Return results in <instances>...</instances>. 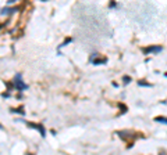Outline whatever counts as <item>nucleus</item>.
I'll use <instances>...</instances> for the list:
<instances>
[{"label":"nucleus","mask_w":167,"mask_h":155,"mask_svg":"<svg viewBox=\"0 0 167 155\" xmlns=\"http://www.w3.org/2000/svg\"><path fill=\"white\" fill-rule=\"evenodd\" d=\"M17 0H9V4H13V3H15Z\"/></svg>","instance_id":"ddd939ff"},{"label":"nucleus","mask_w":167,"mask_h":155,"mask_svg":"<svg viewBox=\"0 0 167 155\" xmlns=\"http://www.w3.org/2000/svg\"><path fill=\"white\" fill-rule=\"evenodd\" d=\"M18 11V7H4V9L0 10V14L2 15H10L13 13H17Z\"/></svg>","instance_id":"7ed1b4c3"},{"label":"nucleus","mask_w":167,"mask_h":155,"mask_svg":"<svg viewBox=\"0 0 167 155\" xmlns=\"http://www.w3.org/2000/svg\"><path fill=\"white\" fill-rule=\"evenodd\" d=\"M119 107L121 108V114H125V112H127V107H125L123 103H119Z\"/></svg>","instance_id":"9d476101"},{"label":"nucleus","mask_w":167,"mask_h":155,"mask_svg":"<svg viewBox=\"0 0 167 155\" xmlns=\"http://www.w3.org/2000/svg\"><path fill=\"white\" fill-rule=\"evenodd\" d=\"M0 129H3V125H0Z\"/></svg>","instance_id":"4468645a"},{"label":"nucleus","mask_w":167,"mask_h":155,"mask_svg":"<svg viewBox=\"0 0 167 155\" xmlns=\"http://www.w3.org/2000/svg\"><path fill=\"white\" fill-rule=\"evenodd\" d=\"M109 7H110V9H114V7H117V3H116L114 0H112V2L109 3Z\"/></svg>","instance_id":"f8f14e48"},{"label":"nucleus","mask_w":167,"mask_h":155,"mask_svg":"<svg viewBox=\"0 0 167 155\" xmlns=\"http://www.w3.org/2000/svg\"><path fill=\"white\" fill-rule=\"evenodd\" d=\"M131 82V78L130 76H123V83L124 85H128Z\"/></svg>","instance_id":"9b49d317"},{"label":"nucleus","mask_w":167,"mask_h":155,"mask_svg":"<svg viewBox=\"0 0 167 155\" xmlns=\"http://www.w3.org/2000/svg\"><path fill=\"white\" fill-rule=\"evenodd\" d=\"M164 76H166V78H167V72H166V74H164Z\"/></svg>","instance_id":"2eb2a0df"},{"label":"nucleus","mask_w":167,"mask_h":155,"mask_svg":"<svg viewBox=\"0 0 167 155\" xmlns=\"http://www.w3.org/2000/svg\"><path fill=\"white\" fill-rule=\"evenodd\" d=\"M163 51L161 46H148V47H142L143 54H159Z\"/></svg>","instance_id":"f03ea898"},{"label":"nucleus","mask_w":167,"mask_h":155,"mask_svg":"<svg viewBox=\"0 0 167 155\" xmlns=\"http://www.w3.org/2000/svg\"><path fill=\"white\" fill-rule=\"evenodd\" d=\"M11 112H18L21 115H24L25 111H24V107H18V108H11Z\"/></svg>","instance_id":"1a4fd4ad"},{"label":"nucleus","mask_w":167,"mask_h":155,"mask_svg":"<svg viewBox=\"0 0 167 155\" xmlns=\"http://www.w3.org/2000/svg\"><path fill=\"white\" fill-rule=\"evenodd\" d=\"M36 130H39V133H40L42 137H45V136H46V130H45V128H43L42 123H38V129H36Z\"/></svg>","instance_id":"423d86ee"},{"label":"nucleus","mask_w":167,"mask_h":155,"mask_svg":"<svg viewBox=\"0 0 167 155\" xmlns=\"http://www.w3.org/2000/svg\"><path fill=\"white\" fill-rule=\"evenodd\" d=\"M107 63V58L103 57V58H97V60H92V64L93 65H99V64H106Z\"/></svg>","instance_id":"20e7f679"},{"label":"nucleus","mask_w":167,"mask_h":155,"mask_svg":"<svg viewBox=\"0 0 167 155\" xmlns=\"http://www.w3.org/2000/svg\"><path fill=\"white\" fill-rule=\"evenodd\" d=\"M138 86H143V87H152V83H149L146 81H138Z\"/></svg>","instance_id":"6e6552de"},{"label":"nucleus","mask_w":167,"mask_h":155,"mask_svg":"<svg viewBox=\"0 0 167 155\" xmlns=\"http://www.w3.org/2000/svg\"><path fill=\"white\" fill-rule=\"evenodd\" d=\"M14 89H17L18 92H24V90L28 89V85L22 81V75L17 74L14 78Z\"/></svg>","instance_id":"f257e3e1"},{"label":"nucleus","mask_w":167,"mask_h":155,"mask_svg":"<svg viewBox=\"0 0 167 155\" xmlns=\"http://www.w3.org/2000/svg\"><path fill=\"white\" fill-rule=\"evenodd\" d=\"M153 121H155V122H159V123H166L167 125V118L166 116H156Z\"/></svg>","instance_id":"39448f33"},{"label":"nucleus","mask_w":167,"mask_h":155,"mask_svg":"<svg viewBox=\"0 0 167 155\" xmlns=\"http://www.w3.org/2000/svg\"><path fill=\"white\" fill-rule=\"evenodd\" d=\"M73 42V38H66L64 39V42L61 43L60 46H59V49H61V47H64V46H67V45H70V43Z\"/></svg>","instance_id":"0eeeda50"}]
</instances>
